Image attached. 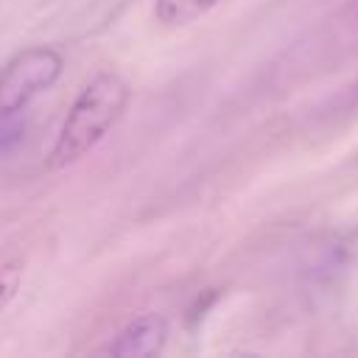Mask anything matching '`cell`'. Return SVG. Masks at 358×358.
Returning <instances> with one entry per match:
<instances>
[{
    "label": "cell",
    "mask_w": 358,
    "mask_h": 358,
    "mask_svg": "<svg viewBox=\"0 0 358 358\" xmlns=\"http://www.w3.org/2000/svg\"><path fill=\"white\" fill-rule=\"evenodd\" d=\"M129 101L131 90L120 73L101 70L98 76H92L67 109V117L48 154V168L62 171L87 157L120 123Z\"/></svg>",
    "instance_id": "obj_1"
},
{
    "label": "cell",
    "mask_w": 358,
    "mask_h": 358,
    "mask_svg": "<svg viewBox=\"0 0 358 358\" xmlns=\"http://www.w3.org/2000/svg\"><path fill=\"white\" fill-rule=\"evenodd\" d=\"M64 73L62 50L50 45H31L11 56L0 70V117H17L31 101L45 95Z\"/></svg>",
    "instance_id": "obj_2"
},
{
    "label": "cell",
    "mask_w": 358,
    "mask_h": 358,
    "mask_svg": "<svg viewBox=\"0 0 358 358\" xmlns=\"http://www.w3.org/2000/svg\"><path fill=\"white\" fill-rule=\"evenodd\" d=\"M165 341H168V319L148 310L126 322L103 352L115 358H151L162 352Z\"/></svg>",
    "instance_id": "obj_3"
},
{
    "label": "cell",
    "mask_w": 358,
    "mask_h": 358,
    "mask_svg": "<svg viewBox=\"0 0 358 358\" xmlns=\"http://www.w3.org/2000/svg\"><path fill=\"white\" fill-rule=\"evenodd\" d=\"M221 3H227V0H157L154 3V17L165 28H182V25H190V22L201 20L204 14L218 8Z\"/></svg>",
    "instance_id": "obj_4"
},
{
    "label": "cell",
    "mask_w": 358,
    "mask_h": 358,
    "mask_svg": "<svg viewBox=\"0 0 358 358\" xmlns=\"http://www.w3.org/2000/svg\"><path fill=\"white\" fill-rule=\"evenodd\" d=\"M22 274H25V263L20 257L0 263V313L14 302V296L22 285Z\"/></svg>",
    "instance_id": "obj_5"
},
{
    "label": "cell",
    "mask_w": 358,
    "mask_h": 358,
    "mask_svg": "<svg viewBox=\"0 0 358 358\" xmlns=\"http://www.w3.org/2000/svg\"><path fill=\"white\" fill-rule=\"evenodd\" d=\"M350 14L355 17V22H358V0H352V6H350Z\"/></svg>",
    "instance_id": "obj_6"
}]
</instances>
